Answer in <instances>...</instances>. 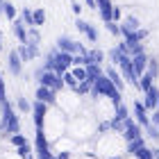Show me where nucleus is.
I'll return each mask as SVG.
<instances>
[{
	"label": "nucleus",
	"mask_w": 159,
	"mask_h": 159,
	"mask_svg": "<svg viewBox=\"0 0 159 159\" xmlns=\"http://www.w3.org/2000/svg\"><path fill=\"white\" fill-rule=\"evenodd\" d=\"M5 16L9 20H16V7H14L11 2H7V0H5Z\"/></svg>",
	"instance_id": "c85d7f7f"
},
{
	"label": "nucleus",
	"mask_w": 159,
	"mask_h": 159,
	"mask_svg": "<svg viewBox=\"0 0 159 159\" xmlns=\"http://www.w3.org/2000/svg\"><path fill=\"white\" fill-rule=\"evenodd\" d=\"M61 77H64V84H66V86H70V89H73V91L77 89V84H80V82L75 80V75L70 73V70H66V73H64Z\"/></svg>",
	"instance_id": "4be33fe9"
},
{
	"label": "nucleus",
	"mask_w": 159,
	"mask_h": 159,
	"mask_svg": "<svg viewBox=\"0 0 159 159\" xmlns=\"http://www.w3.org/2000/svg\"><path fill=\"white\" fill-rule=\"evenodd\" d=\"M25 143H27V139H25L23 134H18V132H16V134H11V146H16V148H18V146H25Z\"/></svg>",
	"instance_id": "7c9ffc66"
},
{
	"label": "nucleus",
	"mask_w": 159,
	"mask_h": 159,
	"mask_svg": "<svg viewBox=\"0 0 159 159\" xmlns=\"http://www.w3.org/2000/svg\"><path fill=\"white\" fill-rule=\"evenodd\" d=\"M37 159H57L48 148V141L43 136V129H37Z\"/></svg>",
	"instance_id": "423d86ee"
},
{
	"label": "nucleus",
	"mask_w": 159,
	"mask_h": 159,
	"mask_svg": "<svg viewBox=\"0 0 159 159\" xmlns=\"http://www.w3.org/2000/svg\"><path fill=\"white\" fill-rule=\"evenodd\" d=\"M107 30H109L111 34H116V37H123V34H120V25H116V20H107Z\"/></svg>",
	"instance_id": "c756f323"
},
{
	"label": "nucleus",
	"mask_w": 159,
	"mask_h": 159,
	"mask_svg": "<svg viewBox=\"0 0 159 159\" xmlns=\"http://www.w3.org/2000/svg\"><path fill=\"white\" fill-rule=\"evenodd\" d=\"M84 2H86V7H98V5H96V0H84Z\"/></svg>",
	"instance_id": "79ce46f5"
},
{
	"label": "nucleus",
	"mask_w": 159,
	"mask_h": 159,
	"mask_svg": "<svg viewBox=\"0 0 159 159\" xmlns=\"http://www.w3.org/2000/svg\"><path fill=\"white\" fill-rule=\"evenodd\" d=\"M146 136H150V139H155V141H159V127L155 125V123H150V125L146 127Z\"/></svg>",
	"instance_id": "cd10ccee"
},
{
	"label": "nucleus",
	"mask_w": 159,
	"mask_h": 159,
	"mask_svg": "<svg viewBox=\"0 0 159 159\" xmlns=\"http://www.w3.org/2000/svg\"><path fill=\"white\" fill-rule=\"evenodd\" d=\"M46 107H48V102H41V100H37V102L32 105V114H34V125H37V129H43V116H46Z\"/></svg>",
	"instance_id": "9d476101"
},
{
	"label": "nucleus",
	"mask_w": 159,
	"mask_h": 159,
	"mask_svg": "<svg viewBox=\"0 0 159 159\" xmlns=\"http://www.w3.org/2000/svg\"><path fill=\"white\" fill-rule=\"evenodd\" d=\"M20 70H23V59H20L18 50H11L9 52V73L11 75H20Z\"/></svg>",
	"instance_id": "4468645a"
},
{
	"label": "nucleus",
	"mask_w": 159,
	"mask_h": 159,
	"mask_svg": "<svg viewBox=\"0 0 159 159\" xmlns=\"http://www.w3.org/2000/svg\"><path fill=\"white\" fill-rule=\"evenodd\" d=\"M70 73L75 75L77 82H84V80H86V66H73V68H70Z\"/></svg>",
	"instance_id": "393cba45"
},
{
	"label": "nucleus",
	"mask_w": 159,
	"mask_h": 159,
	"mask_svg": "<svg viewBox=\"0 0 159 159\" xmlns=\"http://www.w3.org/2000/svg\"><path fill=\"white\" fill-rule=\"evenodd\" d=\"M30 152H32V150H30V143H25V146H18V148H16V155L23 157V159L30 157Z\"/></svg>",
	"instance_id": "473e14b6"
},
{
	"label": "nucleus",
	"mask_w": 159,
	"mask_h": 159,
	"mask_svg": "<svg viewBox=\"0 0 159 159\" xmlns=\"http://www.w3.org/2000/svg\"><path fill=\"white\" fill-rule=\"evenodd\" d=\"M152 80H155V75L150 73V70H146V73H143V75L139 77V89H141L143 93H146V91L150 89V86H152Z\"/></svg>",
	"instance_id": "6ab92c4d"
},
{
	"label": "nucleus",
	"mask_w": 159,
	"mask_h": 159,
	"mask_svg": "<svg viewBox=\"0 0 159 159\" xmlns=\"http://www.w3.org/2000/svg\"><path fill=\"white\" fill-rule=\"evenodd\" d=\"M155 159H159V148H157V150H155Z\"/></svg>",
	"instance_id": "37998d69"
},
{
	"label": "nucleus",
	"mask_w": 159,
	"mask_h": 159,
	"mask_svg": "<svg viewBox=\"0 0 159 159\" xmlns=\"http://www.w3.org/2000/svg\"><path fill=\"white\" fill-rule=\"evenodd\" d=\"M75 27H77V30L82 32V34H84V37L89 39L91 43H98V30H96V27H93L91 23H86V20L77 18V20H75Z\"/></svg>",
	"instance_id": "0eeeda50"
},
{
	"label": "nucleus",
	"mask_w": 159,
	"mask_h": 159,
	"mask_svg": "<svg viewBox=\"0 0 159 159\" xmlns=\"http://www.w3.org/2000/svg\"><path fill=\"white\" fill-rule=\"evenodd\" d=\"M134 116H136V123L141 127H148L150 125V111L146 109L143 102H134Z\"/></svg>",
	"instance_id": "1a4fd4ad"
},
{
	"label": "nucleus",
	"mask_w": 159,
	"mask_h": 159,
	"mask_svg": "<svg viewBox=\"0 0 159 159\" xmlns=\"http://www.w3.org/2000/svg\"><path fill=\"white\" fill-rule=\"evenodd\" d=\"M70 9H73V14H77V16H80V11H82V5H80L77 0H70Z\"/></svg>",
	"instance_id": "f704fd0d"
},
{
	"label": "nucleus",
	"mask_w": 159,
	"mask_h": 159,
	"mask_svg": "<svg viewBox=\"0 0 159 159\" xmlns=\"http://www.w3.org/2000/svg\"><path fill=\"white\" fill-rule=\"evenodd\" d=\"M52 55H55V70L59 75H64L66 70L73 68V55L70 52H64V50H52Z\"/></svg>",
	"instance_id": "f03ea898"
},
{
	"label": "nucleus",
	"mask_w": 159,
	"mask_h": 159,
	"mask_svg": "<svg viewBox=\"0 0 159 159\" xmlns=\"http://www.w3.org/2000/svg\"><path fill=\"white\" fill-rule=\"evenodd\" d=\"M57 48L59 50H64V52H70V55H86V50L82 48V43H77V41H73V39H68V37H59L57 39Z\"/></svg>",
	"instance_id": "20e7f679"
},
{
	"label": "nucleus",
	"mask_w": 159,
	"mask_h": 159,
	"mask_svg": "<svg viewBox=\"0 0 159 159\" xmlns=\"http://www.w3.org/2000/svg\"><path fill=\"white\" fill-rule=\"evenodd\" d=\"M114 20H120V9L114 5Z\"/></svg>",
	"instance_id": "4c0bfd02"
},
{
	"label": "nucleus",
	"mask_w": 159,
	"mask_h": 159,
	"mask_svg": "<svg viewBox=\"0 0 159 159\" xmlns=\"http://www.w3.org/2000/svg\"><path fill=\"white\" fill-rule=\"evenodd\" d=\"M5 80H2V75H0V102H5Z\"/></svg>",
	"instance_id": "c9c22d12"
},
{
	"label": "nucleus",
	"mask_w": 159,
	"mask_h": 159,
	"mask_svg": "<svg viewBox=\"0 0 159 159\" xmlns=\"http://www.w3.org/2000/svg\"><path fill=\"white\" fill-rule=\"evenodd\" d=\"M27 159H32V157H27Z\"/></svg>",
	"instance_id": "a18cd8bd"
},
{
	"label": "nucleus",
	"mask_w": 159,
	"mask_h": 159,
	"mask_svg": "<svg viewBox=\"0 0 159 159\" xmlns=\"http://www.w3.org/2000/svg\"><path fill=\"white\" fill-rule=\"evenodd\" d=\"M20 20H23L25 25H30V27H37V25H34V11L27 9V7H23V9H20Z\"/></svg>",
	"instance_id": "aec40b11"
},
{
	"label": "nucleus",
	"mask_w": 159,
	"mask_h": 159,
	"mask_svg": "<svg viewBox=\"0 0 159 159\" xmlns=\"http://www.w3.org/2000/svg\"><path fill=\"white\" fill-rule=\"evenodd\" d=\"M152 123L159 127V109H157V111H152Z\"/></svg>",
	"instance_id": "58836bf2"
},
{
	"label": "nucleus",
	"mask_w": 159,
	"mask_h": 159,
	"mask_svg": "<svg viewBox=\"0 0 159 159\" xmlns=\"http://www.w3.org/2000/svg\"><path fill=\"white\" fill-rule=\"evenodd\" d=\"M132 64H134V70H136V75H143L148 70V64H150V59L146 57V52H141V55H134L132 57Z\"/></svg>",
	"instance_id": "ddd939ff"
},
{
	"label": "nucleus",
	"mask_w": 159,
	"mask_h": 159,
	"mask_svg": "<svg viewBox=\"0 0 159 159\" xmlns=\"http://www.w3.org/2000/svg\"><path fill=\"white\" fill-rule=\"evenodd\" d=\"M89 91H93V82H91V80H84V82H80L77 89H75V93H89Z\"/></svg>",
	"instance_id": "bb28decb"
},
{
	"label": "nucleus",
	"mask_w": 159,
	"mask_h": 159,
	"mask_svg": "<svg viewBox=\"0 0 159 159\" xmlns=\"http://www.w3.org/2000/svg\"><path fill=\"white\" fill-rule=\"evenodd\" d=\"M100 75H102V68H100V64H86V80L96 82Z\"/></svg>",
	"instance_id": "a211bd4d"
},
{
	"label": "nucleus",
	"mask_w": 159,
	"mask_h": 159,
	"mask_svg": "<svg viewBox=\"0 0 159 159\" xmlns=\"http://www.w3.org/2000/svg\"><path fill=\"white\" fill-rule=\"evenodd\" d=\"M0 50H2V34H0Z\"/></svg>",
	"instance_id": "c03bdc74"
},
{
	"label": "nucleus",
	"mask_w": 159,
	"mask_h": 159,
	"mask_svg": "<svg viewBox=\"0 0 159 159\" xmlns=\"http://www.w3.org/2000/svg\"><path fill=\"white\" fill-rule=\"evenodd\" d=\"M0 107H2V123H0V127L7 129V134H16L18 129H20V123H18V116L14 114L11 109V105L7 102H0Z\"/></svg>",
	"instance_id": "f257e3e1"
},
{
	"label": "nucleus",
	"mask_w": 159,
	"mask_h": 159,
	"mask_svg": "<svg viewBox=\"0 0 159 159\" xmlns=\"http://www.w3.org/2000/svg\"><path fill=\"white\" fill-rule=\"evenodd\" d=\"M123 136H125V141L141 139V136H143L141 125H139V123H134L132 118H125V120H123Z\"/></svg>",
	"instance_id": "39448f33"
},
{
	"label": "nucleus",
	"mask_w": 159,
	"mask_h": 159,
	"mask_svg": "<svg viewBox=\"0 0 159 159\" xmlns=\"http://www.w3.org/2000/svg\"><path fill=\"white\" fill-rule=\"evenodd\" d=\"M37 100H41V102H48V105H55V91L52 89H50V86H39V89H37Z\"/></svg>",
	"instance_id": "2eb2a0df"
},
{
	"label": "nucleus",
	"mask_w": 159,
	"mask_h": 159,
	"mask_svg": "<svg viewBox=\"0 0 159 159\" xmlns=\"http://www.w3.org/2000/svg\"><path fill=\"white\" fill-rule=\"evenodd\" d=\"M18 111H23V114H27V111H32V105L27 102L25 98H18Z\"/></svg>",
	"instance_id": "72a5a7b5"
},
{
	"label": "nucleus",
	"mask_w": 159,
	"mask_h": 159,
	"mask_svg": "<svg viewBox=\"0 0 159 159\" xmlns=\"http://www.w3.org/2000/svg\"><path fill=\"white\" fill-rule=\"evenodd\" d=\"M105 73L109 75V80H111L114 84H116V89H120V91H123V86H125V80H123V77L116 73V68H114V66H107V68H105Z\"/></svg>",
	"instance_id": "f3484780"
},
{
	"label": "nucleus",
	"mask_w": 159,
	"mask_h": 159,
	"mask_svg": "<svg viewBox=\"0 0 159 159\" xmlns=\"http://www.w3.org/2000/svg\"><path fill=\"white\" fill-rule=\"evenodd\" d=\"M11 25H14V34H16V39L20 43H27V27H25L23 20L16 18V20H11Z\"/></svg>",
	"instance_id": "dca6fc26"
},
{
	"label": "nucleus",
	"mask_w": 159,
	"mask_h": 159,
	"mask_svg": "<svg viewBox=\"0 0 159 159\" xmlns=\"http://www.w3.org/2000/svg\"><path fill=\"white\" fill-rule=\"evenodd\" d=\"M143 105H146L148 111H157V107H159V89L155 84L146 91V100H143Z\"/></svg>",
	"instance_id": "6e6552de"
},
{
	"label": "nucleus",
	"mask_w": 159,
	"mask_h": 159,
	"mask_svg": "<svg viewBox=\"0 0 159 159\" xmlns=\"http://www.w3.org/2000/svg\"><path fill=\"white\" fill-rule=\"evenodd\" d=\"M18 55H20V59H23V64H25V61H32L34 57L39 55V46H30V43H23V46L18 48Z\"/></svg>",
	"instance_id": "f8f14e48"
},
{
	"label": "nucleus",
	"mask_w": 159,
	"mask_h": 159,
	"mask_svg": "<svg viewBox=\"0 0 159 159\" xmlns=\"http://www.w3.org/2000/svg\"><path fill=\"white\" fill-rule=\"evenodd\" d=\"M96 5H98V11H100L105 23L107 20H114V2L111 0H96Z\"/></svg>",
	"instance_id": "9b49d317"
},
{
	"label": "nucleus",
	"mask_w": 159,
	"mask_h": 159,
	"mask_svg": "<svg viewBox=\"0 0 159 159\" xmlns=\"http://www.w3.org/2000/svg\"><path fill=\"white\" fill-rule=\"evenodd\" d=\"M43 20H46V14H43V9L39 7V9H34V25H43Z\"/></svg>",
	"instance_id": "2f4dec72"
},
{
	"label": "nucleus",
	"mask_w": 159,
	"mask_h": 159,
	"mask_svg": "<svg viewBox=\"0 0 159 159\" xmlns=\"http://www.w3.org/2000/svg\"><path fill=\"white\" fill-rule=\"evenodd\" d=\"M39 41H41V37H39L37 27H30V30H27V43H30V46H39Z\"/></svg>",
	"instance_id": "b1692460"
},
{
	"label": "nucleus",
	"mask_w": 159,
	"mask_h": 159,
	"mask_svg": "<svg viewBox=\"0 0 159 159\" xmlns=\"http://www.w3.org/2000/svg\"><path fill=\"white\" fill-rule=\"evenodd\" d=\"M148 70H150L152 75H157V64H155V61H150V64H148Z\"/></svg>",
	"instance_id": "e433bc0d"
},
{
	"label": "nucleus",
	"mask_w": 159,
	"mask_h": 159,
	"mask_svg": "<svg viewBox=\"0 0 159 159\" xmlns=\"http://www.w3.org/2000/svg\"><path fill=\"white\" fill-rule=\"evenodd\" d=\"M134 157H139V159H155V150H150V148L143 146V148H139L134 152Z\"/></svg>",
	"instance_id": "5701e85b"
},
{
	"label": "nucleus",
	"mask_w": 159,
	"mask_h": 159,
	"mask_svg": "<svg viewBox=\"0 0 159 159\" xmlns=\"http://www.w3.org/2000/svg\"><path fill=\"white\" fill-rule=\"evenodd\" d=\"M143 146H146V143H143V136H141V139H134V141H127V152H136V150H139V148H143Z\"/></svg>",
	"instance_id": "a878e982"
},
{
	"label": "nucleus",
	"mask_w": 159,
	"mask_h": 159,
	"mask_svg": "<svg viewBox=\"0 0 159 159\" xmlns=\"http://www.w3.org/2000/svg\"><path fill=\"white\" fill-rule=\"evenodd\" d=\"M0 16H5V0H0Z\"/></svg>",
	"instance_id": "a19ab883"
},
{
	"label": "nucleus",
	"mask_w": 159,
	"mask_h": 159,
	"mask_svg": "<svg viewBox=\"0 0 159 159\" xmlns=\"http://www.w3.org/2000/svg\"><path fill=\"white\" fill-rule=\"evenodd\" d=\"M86 57H89V64H102V59H105V52L102 50H91V52H86Z\"/></svg>",
	"instance_id": "412c9836"
},
{
	"label": "nucleus",
	"mask_w": 159,
	"mask_h": 159,
	"mask_svg": "<svg viewBox=\"0 0 159 159\" xmlns=\"http://www.w3.org/2000/svg\"><path fill=\"white\" fill-rule=\"evenodd\" d=\"M55 157H57V159H68V157H70V155H68V152H57V155H55Z\"/></svg>",
	"instance_id": "ea45409f"
},
{
	"label": "nucleus",
	"mask_w": 159,
	"mask_h": 159,
	"mask_svg": "<svg viewBox=\"0 0 159 159\" xmlns=\"http://www.w3.org/2000/svg\"><path fill=\"white\" fill-rule=\"evenodd\" d=\"M39 84L50 86L52 91H59L61 86H66V84H64V77L57 73V70H43V75L39 77Z\"/></svg>",
	"instance_id": "7ed1b4c3"
}]
</instances>
